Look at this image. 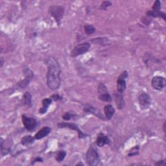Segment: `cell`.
I'll return each mask as SVG.
<instances>
[{"instance_id": "cell-19", "label": "cell", "mask_w": 166, "mask_h": 166, "mask_svg": "<svg viewBox=\"0 0 166 166\" xmlns=\"http://www.w3.org/2000/svg\"><path fill=\"white\" fill-rule=\"evenodd\" d=\"M98 92L99 95H102L104 94L109 93L106 86L103 83H100L99 84L98 88Z\"/></svg>"}, {"instance_id": "cell-11", "label": "cell", "mask_w": 166, "mask_h": 166, "mask_svg": "<svg viewBox=\"0 0 166 166\" xmlns=\"http://www.w3.org/2000/svg\"><path fill=\"white\" fill-rule=\"evenodd\" d=\"M110 142V140L106 135L103 133H100L98 134L96 140V144L99 147H102L104 145L109 144Z\"/></svg>"}, {"instance_id": "cell-3", "label": "cell", "mask_w": 166, "mask_h": 166, "mask_svg": "<svg viewBox=\"0 0 166 166\" xmlns=\"http://www.w3.org/2000/svg\"><path fill=\"white\" fill-rule=\"evenodd\" d=\"M49 12L51 16L55 18L57 24H60L64 12L63 7L60 6H51L49 8Z\"/></svg>"}, {"instance_id": "cell-16", "label": "cell", "mask_w": 166, "mask_h": 166, "mask_svg": "<svg viewBox=\"0 0 166 166\" xmlns=\"http://www.w3.org/2000/svg\"><path fill=\"white\" fill-rule=\"evenodd\" d=\"M23 103L28 106H32V96L29 92H25L24 96H23Z\"/></svg>"}, {"instance_id": "cell-2", "label": "cell", "mask_w": 166, "mask_h": 166, "mask_svg": "<svg viewBox=\"0 0 166 166\" xmlns=\"http://www.w3.org/2000/svg\"><path fill=\"white\" fill-rule=\"evenodd\" d=\"M87 164L90 166H94L99 164L100 158L97 150L93 146H91L88 149L86 155Z\"/></svg>"}, {"instance_id": "cell-6", "label": "cell", "mask_w": 166, "mask_h": 166, "mask_svg": "<svg viewBox=\"0 0 166 166\" xmlns=\"http://www.w3.org/2000/svg\"><path fill=\"white\" fill-rule=\"evenodd\" d=\"M151 85L154 90L160 91L166 86L165 79L160 76L154 77L151 81Z\"/></svg>"}, {"instance_id": "cell-10", "label": "cell", "mask_w": 166, "mask_h": 166, "mask_svg": "<svg viewBox=\"0 0 166 166\" xmlns=\"http://www.w3.org/2000/svg\"><path fill=\"white\" fill-rule=\"evenodd\" d=\"M114 96L115 103H116L118 109L119 110H122L125 106V101L124 99H123L122 93H120V92H115L114 94Z\"/></svg>"}, {"instance_id": "cell-18", "label": "cell", "mask_w": 166, "mask_h": 166, "mask_svg": "<svg viewBox=\"0 0 166 166\" xmlns=\"http://www.w3.org/2000/svg\"><path fill=\"white\" fill-rule=\"evenodd\" d=\"M84 31L85 33L88 34V35H90V34H94L95 31V28L93 25L87 24L84 25Z\"/></svg>"}, {"instance_id": "cell-23", "label": "cell", "mask_w": 166, "mask_h": 166, "mask_svg": "<svg viewBox=\"0 0 166 166\" xmlns=\"http://www.w3.org/2000/svg\"><path fill=\"white\" fill-rule=\"evenodd\" d=\"M139 149H140V147L138 145L134 147H133L130 150L129 156H133L137 155V154L139 153Z\"/></svg>"}, {"instance_id": "cell-20", "label": "cell", "mask_w": 166, "mask_h": 166, "mask_svg": "<svg viewBox=\"0 0 166 166\" xmlns=\"http://www.w3.org/2000/svg\"><path fill=\"white\" fill-rule=\"evenodd\" d=\"M66 156V153L64 150H60V151L58 152L55 159L58 162H61L65 158Z\"/></svg>"}, {"instance_id": "cell-14", "label": "cell", "mask_w": 166, "mask_h": 166, "mask_svg": "<svg viewBox=\"0 0 166 166\" xmlns=\"http://www.w3.org/2000/svg\"><path fill=\"white\" fill-rule=\"evenodd\" d=\"M147 15L148 17H153V18H162L164 20H165V14L163 12H161L160 10H149L147 13Z\"/></svg>"}, {"instance_id": "cell-7", "label": "cell", "mask_w": 166, "mask_h": 166, "mask_svg": "<svg viewBox=\"0 0 166 166\" xmlns=\"http://www.w3.org/2000/svg\"><path fill=\"white\" fill-rule=\"evenodd\" d=\"M22 122L25 128L29 131H33L37 126V122L35 119L28 117L25 115H22Z\"/></svg>"}, {"instance_id": "cell-30", "label": "cell", "mask_w": 166, "mask_h": 166, "mask_svg": "<svg viewBox=\"0 0 166 166\" xmlns=\"http://www.w3.org/2000/svg\"><path fill=\"white\" fill-rule=\"evenodd\" d=\"M163 130H164V133H165V122H164V123Z\"/></svg>"}, {"instance_id": "cell-9", "label": "cell", "mask_w": 166, "mask_h": 166, "mask_svg": "<svg viewBox=\"0 0 166 166\" xmlns=\"http://www.w3.org/2000/svg\"><path fill=\"white\" fill-rule=\"evenodd\" d=\"M138 101L140 105L144 108V109H147V108L151 105V98L145 92H142L138 96Z\"/></svg>"}, {"instance_id": "cell-21", "label": "cell", "mask_w": 166, "mask_h": 166, "mask_svg": "<svg viewBox=\"0 0 166 166\" xmlns=\"http://www.w3.org/2000/svg\"><path fill=\"white\" fill-rule=\"evenodd\" d=\"M99 99L104 102H111L112 98L109 93L104 94L102 95H99Z\"/></svg>"}, {"instance_id": "cell-28", "label": "cell", "mask_w": 166, "mask_h": 166, "mask_svg": "<svg viewBox=\"0 0 166 166\" xmlns=\"http://www.w3.org/2000/svg\"><path fill=\"white\" fill-rule=\"evenodd\" d=\"M165 160H160V161H158L156 163H155V165H165Z\"/></svg>"}, {"instance_id": "cell-13", "label": "cell", "mask_w": 166, "mask_h": 166, "mask_svg": "<svg viewBox=\"0 0 166 166\" xmlns=\"http://www.w3.org/2000/svg\"><path fill=\"white\" fill-rule=\"evenodd\" d=\"M104 112H105L106 119L110 120V119H111L113 117V115L115 113V109L112 105H106L105 108H104Z\"/></svg>"}, {"instance_id": "cell-24", "label": "cell", "mask_w": 166, "mask_h": 166, "mask_svg": "<svg viewBox=\"0 0 166 166\" xmlns=\"http://www.w3.org/2000/svg\"><path fill=\"white\" fill-rule=\"evenodd\" d=\"M161 9V3L160 1H156L154 2V5L153 6V10H160Z\"/></svg>"}, {"instance_id": "cell-15", "label": "cell", "mask_w": 166, "mask_h": 166, "mask_svg": "<svg viewBox=\"0 0 166 166\" xmlns=\"http://www.w3.org/2000/svg\"><path fill=\"white\" fill-rule=\"evenodd\" d=\"M52 102V99L51 98H45L43 101H42V105H43V107L41 108L39 110V113L41 114H45L46 112L48 111V109L49 106L51 105Z\"/></svg>"}, {"instance_id": "cell-8", "label": "cell", "mask_w": 166, "mask_h": 166, "mask_svg": "<svg viewBox=\"0 0 166 166\" xmlns=\"http://www.w3.org/2000/svg\"><path fill=\"white\" fill-rule=\"evenodd\" d=\"M128 77V73L127 71L122 72L119 76L117 80V90L118 92L123 93L126 88V79Z\"/></svg>"}, {"instance_id": "cell-12", "label": "cell", "mask_w": 166, "mask_h": 166, "mask_svg": "<svg viewBox=\"0 0 166 166\" xmlns=\"http://www.w3.org/2000/svg\"><path fill=\"white\" fill-rule=\"evenodd\" d=\"M51 132V129L48 127H44L42 128L38 132L35 134L34 138L36 140H40L42 138H44V137L47 136Z\"/></svg>"}, {"instance_id": "cell-29", "label": "cell", "mask_w": 166, "mask_h": 166, "mask_svg": "<svg viewBox=\"0 0 166 166\" xmlns=\"http://www.w3.org/2000/svg\"><path fill=\"white\" fill-rule=\"evenodd\" d=\"M34 162H43V159L42 158H40V157H38V158H36L35 160H34Z\"/></svg>"}, {"instance_id": "cell-27", "label": "cell", "mask_w": 166, "mask_h": 166, "mask_svg": "<svg viewBox=\"0 0 166 166\" xmlns=\"http://www.w3.org/2000/svg\"><path fill=\"white\" fill-rule=\"evenodd\" d=\"M71 114H69V112L65 113V114L63 115V118L64 119V120H66V121L69 120V119H71Z\"/></svg>"}, {"instance_id": "cell-31", "label": "cell", "mask_w": 166, "mask_h": 166, "mask_svg": "<svg viewBox=\"0 0 166 166\" xmlns=\"http://www.w3.org/2000/svg\"><path fill=\"white\" fill-rule=\"evenodd\" d=\"M77 165H84V164H83V163H79V164H77Z\"/></svg>"}, {"instance_id": "cell-5", "label": "cell", "mask_w": 166, "mask_h": 166, "mask_svg": "<svg viewBox=\"0 0 166 166\" xmlns=\"http://www.w3.org/2000/svg\"><path fill=\"white\" fill-rule=\"evenodd\" d=\"M57 126L59 128H68L72 130H76L79 134V138H84L88 136V135L83 133L81 130L79 128V127L77 126L75 123H59L57 124Z\"/></svg>"}, {"instance_id": "cell-17", "label": "cell", "mask_w": 166, "mask_h": 166, "mask_svg": "<svg viewBox=\"0 0 166 166\" xmlns=\"http://www.w3.org/2000/svg\"><path fill=\"white\" fill-rule=\"evenodd\" d=\"M34 139L31 136H26L22 139V144L23 145H28L34 141Z\"/></svg>"}, {"instance_id": "cell-22", "label": "cell", "mask_w": 166, "mask_h": 166, "mask_svg": "<svg viewBox=\"0 0 166 166\" xmlns=\"http://www.w3.org/2000/svg\"><path fill=\"white\" fill-rule=\"evenodd\" d=\"M31 79L28 78V77H25V79L20 81V82L18 83V86H20V88H24L26 86H28V85L29 84Z\"/></svg>"}, {"instance_id": "cell-25", "label": "cell", "mask_w": 166, "mask_h": 166, "mask_svg": "<svg viewBox=\"0 0 166 166\" xmlns=\"http://www.w3.org/2000/svg\"><path fill=\"white\" fill-rule=\"evenodd\" d=\"M112 5V3L109 1H103L101 5V9H106L107 7H109V6Z\"/></svg>"}, {"instance_id": "cell-26", "label": "cell", "mask_w": 166, "mask_h": 166, "mask_svg": "<svg viewBox=\"0 0 166 166\" xmlns=\"http://www.w3.org/2000/svg\"><path fill=\"white\" fill-rule=\"evenodd\" d=\"M51 99L52 100H53V101H59V100H61L62 99H63V98L60 97V96L59 94H55V95H53L51 96Z\"/></svg>"}, {"instance_id": "cell-1", "label": "cell", "mask_w": 166, "mask_h": 166, "mask_svg": "<svg viewBox=\"0 0 166 166\" xmlns=\"http://www.w3.org/2000/svg\"><path fill=\"white\" fill-rule=\"evenodd\" d=\"M47 84L52 90L59 89L60 86V67L55 58L49 57L47 60Z\"/></svg>"}, {"instance_id": "cell-4", "label": "cell", "mask_w": 166, "mask_h": 166, "mask_svg": "<svg viewBox=\"0 0 166 166\" xmlns=\"http://www.w3.org/2000/svg\"><path fill=\"white\" fill-rule=\"evenodd\" d=\"M90 48V44L88 42H84L76 45L71 51V57H76L86 53Z\"/></svg>"}]
</instances>
